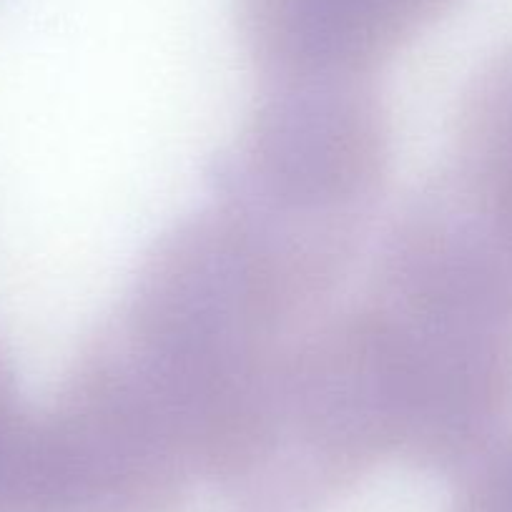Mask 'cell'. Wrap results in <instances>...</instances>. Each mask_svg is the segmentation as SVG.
<instances>
[{
    "label": "cell",
    "instance_id": "6da1fadb",
    "mask_svg": "<svg viewBox=\"0 0 512 512\" xmlns=\"http://www.w3.org/2000/svg\"><path fill=\"white\" fill-rule=\"evenodd\" d=\"M352 307L395 460L460 472L512 425V256L445 174L387 226Z\"/></svg>",
    "mask_w": 512,
    "mask_h": 512
},
{
    "label": "cell",
    "instance_id": "7a4b0ae2",
    "mask_svg": "<svg viewBox=\"0 0 512 512\" xmlns=\"http://www.w3.org/2000/svg\"><path fill=\"white\" fill-rule=\"evenodd\" d=\"M372 81H264L211 204L317 292L339 297L390 179Z\"/></svg>",
    "mask_w": 512,
    "mask_h": 512
},
{
    "label": "cell",
    "instance_id": "3957f363",
    "mask_svg": "<svg viewBox=\"0 0 512 512\" xmlns=\"http://www.w3.org/2000/svg\"><path fill=\"white\" fill-rule=\"evenodd\" d=\"M445 176L512 256V51L487 63L462 93Z\"/></svg>",
    "mask_w": 512,
    "mask_h": 512
},
{
    "label": "cell",
    "instance_id": "277c9868",
    "mask_svg": "<svg viewBox=\"0 0 512 512\" xmlns=\"http://www.w3.org/2000/svg\"><path fill=\"white\" fill-rule=\"evenodd\" d=\"M450 512H512V425L460 472Z\"/></svg>",
    "mask_w": 512,
    "mask_h": 512
},
{
    "label": "cell",
    "instance_id": "5b68a950",
    "mask_svg": "<svg viewBox=\"0 0 512 512\" xmlns=\"http://www.w3.org/2000/svg\"><path fill=\"white\" fill-rule=\"evenodd\" d=\"M33 407L18 395L6 349L0 347V512H16Z\"/></svg>",
    "mask_w": 512,
    "mask_h": 512
}]
</instances>
